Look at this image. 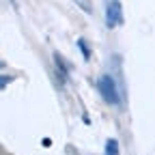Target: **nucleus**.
I'll return each instance as SVG.
<instances>
[{
  "mask_svg": "<svg viewBox=\"0 0 155 155\" xmlns=\"http://www.w3.org/2000/svg\"><path fill=\"white\" fill-rule=\"evenodd\" d=\"M97 88H99V95L101 99L108 104V106H116L119 104V88H116V82L112 75H101L99 80H97Z\"/></svg>",
  "mask_w": 155,
  "mask_h": 155,
  "instance_id": "nucleus-1",
  "label": "nucleus"
},
{
  "mask_svg": "<svg viewBox=\"0 0 155 155\" xmlns=\"http://www.w3.org/2000/svg\"><path fill=\"white\" fill-rule=\"evenodd\" d=\"M106 24L108 28H116L123 24V9H121V0H110L108 9H106Z\"/></svg>",
  "mask_w": 155,
  "mask_h": 155,
  "instance_id": "nucleus-2",
  "label": "nucleus"
},
{
  "mask_svg": "<svg viewBox=\"0 0 155 155\" xmlns=\"http://www.w3.org/2000/svg\"><path fill=\"white\" fill-rule=\"evenodd\" d=\"M54 67H56V75L61 78V82L69 80V67L65 63V58L61 56V52H54Z\"/></svg>",
  "mask_w": 155,
  "mask_h": 155,
  "instance_id": "nucleus-3",
  "label": "nucleus"
},
{
  "mask_svg": "<svg viewBox=\"0 0 155 155\" xmlns=\"http://www.w3.org/2000/svg\"><path fill=\"white\" fill-rule=\"evenodd\" d=\"M104 155H121V151H119V140H114V138H108V140H106Z\"/></svg>",
  "mask_w": 155,
  "mask_h": 155,
  "instance_id": "nucleus-4",
  "label": "nucleus"
},
{
  "mask_svg": "<svg viewBox=\"0 0 155 155\" xmlns=\"http://www.w3.org/2000/svg\"><path fill=\"white\" fill-rule=\"evenodd\" d=\"M75 7H80L86 15H93V0H71Z\"/></svg>",
  "mask_w": 155,
  "mask_h": 155,
  "instance_id": "nucleus-5",
  "label": "nucleus"
},
{
  "mask_svg": "<svg viewBox=\"0 0 155 155\" xmlns=\"http://www.w3.org/2000/svg\"><path fill=\"white\" fill-rule=\"evenodd\" d=\"M78 50L82 52V56H84V61H91V56H93V52H91V48H88V43H86V39H78Z\"/></svg>",
  "mask_w": 155,
  "mask_h": 155,
  "instance_id": "nucleus-6",
  "label": "nucleus"
},
{
  "mask_svg": "<svg viewBox=\"0 0 155 155\" xmlns=\"http://www.w3.org/2000/svg\"><path fill=\"white\" fill-rule=\"evenodd\" d=\"M11 80H13L11 75H0V91H2V88H5V86H7Z\"/></svg>",
  "mask_w": 155,
  "mask_h": 155,
  "instance_id": "nucleus-7",
  "label": "nucleus"
},
{
  "mask_svg": "<svg viewBox=\"0 0 155 155\" xmlns=\"http://www.w3.org/2000/svg\"><path fill=\"white\" fill-rule=\"evenodd\" d=\"M2 67H5V63H2V61H0V69H2Z\"/></svg>",
  "mask_w": 155,
  "mask_h": 155,
  "instance_id": "nucleus-8",
  "label": "nucleus"
}]
</instances>
